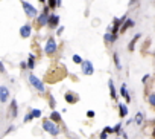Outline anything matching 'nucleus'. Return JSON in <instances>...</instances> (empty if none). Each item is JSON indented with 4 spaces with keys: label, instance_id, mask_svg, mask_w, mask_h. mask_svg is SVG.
<instances>
[{
    "label": "nucleus",
    "instance_id": "f257e3e1",
    "mask_svg": "<svg viewBox=\"0 0 155 139\" xmlns=\"http://www.w3.org/2000/svg\"><path fill=\"white\" fill-rule=\"evenodd\" d=\"M49 14H50L49 6L44 5L43 6V11L35 17V28H43V26H47V18H49Z\"/></svg>",
    "mask_w": 155,
    "mask_h": 139
},
{
    "label": "nucleus",
    "instance_id": "f03ea898",
    "mask_svg": "<svg viewBox=\"0 0 155 139\" xmlns=\"http://www.w3.org/2000/svg\"><path fill=\"white\" fill-rule=\"evenodd\" d=\"M41 125H43V130L47 131L49 135H52V136H58V135H59V127H58V124H55L53 121H50L49 118H44Z\"/></svg>",
    "mask_w": 155,
    "mask_h": 139
},
{
    "label": "nucleus",
    "instance_id": "7ed1b4c3",
    "mask_svg": "<svg viewBox=\"0 0 155 139\" xmlns=\"http://www.w3.org/2000/svg\"><path fill=\"white\" fill-rule=\"evenodd\" d=\"M29 83L32 84V87L35 89L37 92H40V93H44V92H46V86H44V83H43L40 78H37V75L29 74Z\"/></svg>",
    "mask_w": 155,
    "mask_h": 139
},
{
    "label": "nucleus",
    "instance_id": "20e7f679",
    "mask_svg": "<svg viewBox=\"0 0 155 139\" xmlns=\"http://www.w3.org/2000/svg\"><path fill=\"white\" fill-rule=\"evenodd\" d=\"M22 6H23V11H24V14L28 15L29 18H35L40 12H38V9L35 8L33 5H31L29 2H26V0H22Z\"/></svg>",
    "mask_w": 155,
    "mask_h": 139
},
{
    "label": "nucleus",
    "instance_id": "39448f33",
    "mask_svg": "<svg viewBox=\"0 0 155 139\" xmlns=\"http://www.w3.org/2000/svg\"><path fill=\"white\" fill-rule=\"evenodd\" d=\"M58 51V46H56V41H55V37H49L46 41V46H44V52L46 55H55Z\"/></svg>",
    "mask_w": 155,
    "mask_h": 139
},
{
    "label": "nucleus",
    "instance_id": "423d86ee",
    "mask_svg": "<svg viewBox=\"0 0 155 139\" xmlns=\"http://www.w3.org/2000/svg\"><path fill=\"white\" fill-rule=\"evenodd\" d=\"M81 70H82V74L85 77H91L94 74V66L90 60H84V61L81 63Z\"/></svg>",
    "mask_w": 155,
    "mask_h": 139
},
{
    "label": "nucleus",
    "instance_id": "0eeeda50",
    "mask_svg": "<svg viewBox=\"0 0 155 139\" xmlns=\"http://www.w3.org/2000/svg\"><path fill=\"white\" fill-rule=\"evenodd\" d=\"M59 26V15L55 12H50L49 18H47V28L49 29H56Z\"/></svg>",
    "mask_w": 155,
    "mask_h": 139
},
{
    "label": "nucleus",
    "instance_id": "6e6552de",
    "mask_svg": "<svg viewBox=\"0 0 155 139\" xmlns=\"http://www.w3.org/2000/svg\"><path fill=\"white\" fill-rule=\"evenodd\" d=\"M20 37L22 38H29L31 34H32V25L31 23H24L22 28H20Z\"/></svg>",
    "mask_w": 155,
    "mask_h": 139
},
{
    "label": "nucleus",
    "instance_id": "1a4fd4ad",
    "mask_svg": "<svg viewBox=\"0 0 155 139\" xmlns=\"http://www.w3.org/2000/svg\"><path fill=\"white\" fill-rule=\"evenodd\" d=\"M134 26H136V22H134L132 18H128L126 22H125L122 26H120V31H119V34H120V35H123V34H125V32H126L128 29L134 28Z\"/></svg>",
    "mask_w": 155,
    "mask_h": 139
},
{
    "label": "nucleus",
    "instance_id": "9d476101",
    "mask_svg": "<svg viewBox=\"0 0 155 139\" xmlns=\"http://www.w3.org/2000/svg\"><path fill=\"white\" fill-rule=\"evenodd\" d=\"M64 99H65L67 104H76L79 98H78L76 93H73L72 90H69V92H65V93H64Z\"/></svg>",
    "mask_w": 155,
    "mask_h": 139
},
{
    "label": "nucleus",
    "instance_id": "9b49d317",
    "mask_svg": "<svg viewBox=\"0 0 155 139\" xmlns=\"http://www.w3.org/2000/svg\"><path fill=\"white\" fill-rule=\"evenodd\" d=\"M9 99V90L6 86H0V102H8Z\"/></svg>",
    "mask_w": 155,
    "mask_h": 139
},
{
    "label": "nucleus",
    "instance_id": "f8f14e48",
    "mask_svg": "<svg viewBox=\"0 0 155 139\" xmlns=\"http://www.w3.org/2000/svg\"><path fill=\"white\" fill-rule=\"evenodd\" d=\"M119 93H120V96H123V98H125V101H126L128 104L131 102V95H129V92H128V89H126V84H125V83H123L122 86H120Z\"/></svg>",
    "mask_w": 155,
    "mask_h": 139
},
{
    "label": "nucleus",
    "instance_id": "ddd939ff",
    "mask_svg": "<svg viewBox=\"0 0 155 139\" xmlns=\"http://www.w3.org/2000/svg\"><path fill=\"white\" fill-rule=\"evenodd\" d=\"M9 112H11V113H9L11 118L15 119L17 115H18V104H17L15 99H12V101H11V104H9Z\"/></svg>",
    "mask_w": 155,
    "mask_h": 139
},
{
    "label": "nucleus",
    "instance_id": "4468645a",
    "mask_svg": "<svg viewBox=\"0 0 155 139\" xmlns=\"http://www.w3.org/2000/svg\"><path fill=\"white\" fill-rule=\"evenodd\" d=\"M117 38H119V34H113V32H105V35H104L105 43H110V44L116 43Z\"/></svg>",
    "mask_w": 155,
    "mask_h": 139
},
{
    "label": "nucleus",
    "instance_id": "2eb2a0df",
    "mask_svg": "<svg viewBox=\"0 0 155 139\" xmlns=\"http://www.w3.org/2000/svg\"><path fill=\"white\" fill-rule=\"evenodd\" d=\"M120 26H122V22H120V18L114 17V18H113V25H111V31H110V32H113V34H119Z\"/></svg>",
    "mask_w": 155,
    "mask_h": 139
},
{
    "label": "nucleus",
    "instance_id": "dca6fc26",
    "mask_svg": "<svg viewBox=\"0 0 155 139\" xmlns=\"http://www.w3.org/2000/svg\"><path fill=\"white\" fill-rule=\"evenodd\" d=\"M49 119H50V121H53L55 124H61V122H63L61 113H59V112H56V110H52V112H50V115H49Z\"/></svg>",
    "mask_w": 155,
    "mask_h": 139
},
{
    "label": "nucleus",
    "instance_id": "f3484780",
    "mask_svg": "<svg viewBox=\"0 0 155 139\" xmlns=\"http://www.w3.org/2000/svg\"><path fill=\"white\" fill-rule=\"evenodd\" d=\"M141 38V34H136L132 37V40L129 41V44H128V52H134V49H136V44H137V41Z\"/></svg>",
    "mask_w": 155,
    "mask_h": 139
},
{
    "label": "nucleus",
    "instance_id": "a211bd4d",
    "mask_svg": "<svg viewBox=\"0 0 155 139\" xmlns=\"http://www.w3.org/2000/svg\"><path fill=\"white\" fill-rule=\"evenodd\" d=\"M108 87H110V93H111V99L117 101V92H116V87H114V81L110 78L108 79Z\"/></svg>",
    "mask_w": 155,
    "mask_h": 139
},
{
    "label": "nucleus",
    "instance_id": "6ab92c4d",
    "mask_svg": "<svg viewBox=\"0 0 155 139\" xmlns=\"http://www.w3.org/2000/svg\"><path fill=\"white\" fill-rule=\"evenodd\" d=\"M119 116L122 118V119L128 116V105H126V104L119 102Z\"/></svg>",
    "mask_w": 155,
    "mask_h": 139
},
{
    "label": "nucleus",
    "instance_id": "aec40b11",
    "mask_svg": "<svg viewBox=\"0 0 155 139\" xmlns=\"http://www.w3.org/2000/svg\"><path fill=\"white\" fill-rule=\"evenodd\" d=\"M113 60H114V66H116V69H117V70H122V64H120L119 52H114V54H113Z\"/></svg>",
    "mask_w": 155,
    "mask_h": 139
},
{
    "label": "nucleus",
    "instance_id": "412c9836",
    "mask_svg": "<svg viewBox=\"0 0 155 139\" xmlns=\"http://www.w3.org/2000/svg\"><path fill=\"white\" fill-rule=\"evenodd\" d=\"M28 69H29V70L35 69V55H33V54H29V58H28Z\"/></svg>",
    "mask_w": 155,
    "mask_h": 139
},
{
    "label": "nucleus",
    "instance_id": "4be33fe9",
    "mask_svg": "<svg viewBox=\"0 0 155 139\" xmlns=\"http://www.w3.org/2000/svg\"><path fill=\"white\" fill-rule=\"evenodd\" d=\"M143 119H145V115L141 113V112H138V113L134 116V122H136L137 125H141V124H143Z\"/></svg>",
    "mask_w": 155,
    "mask_h": 139
},
{
    "label": "nucleus",
    "instance_id": "5701e85b",
    "mask_svg": "<svg viewBox=\"0 0 155 139\" xmlns=\"http://www.w3.org/2000/svg\"><path fill=\"white\" fill-rule=\"evenodd\" d=\"M31 115H32L33 119H35V118H41V116H43V113H41V110H40V109H32V110H31Z\"/></svg>",
    "mask_w": 155,
    "mask_h": 139
},
{
    "label": "nucleus",
    "instance_id": "b1692460",
    "mask_svg": "<svg viewBox=\"0 0 155 139\" xmlns=\"http://www.w3.org/2000/svg\"><path fill=\"white\" fill-rule=\"evenodd\" d=\"M47 6H49V9L53 11V9H56L58 8V3H56V0H47Z\"/></svg>",
    "mask_w": 155,
    "mask_h": 139
},
{
    "label": "nucleus",
    "instance_id": "393cba45",
    "mask_svg": "<svg viewBox=\"0 0 155 139\" xmlns=\"http://www.w3.org/2000/svg\"><path fill=\"white\" fill-rule=\"evenodd\" d=\"M72 60H73V63H75V64H79V66H81V63L84 61V60H82V57H81V55H78V54H73Z\"/></svg>",
    "mask_w": 155,
    "mask_h": 139
},
{
    "label": "nucleus",
    "instance_id": "a878e982",
    "mask_svg": "<svg viewBox=\"0 0 155 139\" xmlns=\"http://www.w3.org/2000/svg\"><path fill=\"white\" fill-rule=\"evenodd\" d=\"M147 102H149L152 107H155V93H151L149 96H147Z\"/></svg>",
    "mask_w": 155,
    "mask_h": 139
},
{
    "label": "nucleus",
    "instance_id": "bb28decb",
    "mask_svg": "<svg viewBox=\"0 0 155 139\" xmlns=\"http://www.w3.org/2000/svg\"><path fill=\"white\" fill-rule=\"evenodd\" d=\"M49 104H50V109H52V110H55L56 101H55V99H53V96H52V95H49Z\"/></svg>",
    "mask_w": 155,
    "mask_h": 139
},
{
    "label": "nucleus",
    "instance_id": "cd10ccee",
    "mask_svg": "<svg viewBox=\"0 0 155 139\" xmlns=\"http://www.w3.org/2000/svg\"><path fill=\"white\" fill-rule=\"evenodd\" d=\"M113 128H114V133H116V135H120V131H122V122L117 124L116 127H113Z\"/></svg>",
    "mask_w": 155,
    "mask_h": 139
},
{
    "label": "nucleus",
    "instance_id": "c85d7f7f",
    "mask_svg": "<svg viewBox=\"0 0 155 139\" xmlns=\"http://www.w3.org/2000/svg\"><path fill=\"white\" fill-rule=\"evenodd\" d=\"M104 131H105V133H108V135H113L114 133V128L110 127V125H106V127H104Z\"/></svg>",
    "mask_w": 155,
    "mask_h": 139
},
{
    "label": "nucleus",
    "instance_id": "c756f323",
    "mask_svg": "<svg viewBox=\"0 0 155 139\" xmlns=\"http://www.w3.org/2000/svg\"><path fill=\"white\" fill-rule=\"evenodd\" d=\"M32 115H31V112H29V113H26L24 115V118H23V122H29V121H32Z\"/></svg>",
    "mask_w": 155,
    "mask_h": 139
},
{
    "label": "nucleus",
    "instance_id": "7c9ffc66",
    "mask_svg": "<svg viewBox=\"0 0 155 139\" xmlns=\"http://www.w3.org/2000/svg\"><path fill=\"white\" fill-rule=\"evenodd\" d=\"M20 69H22V70L28 69V61H20Z\"/></svg>",
    "mask_w": 155,
    "mask_h": 139
},
{
    "label": "nucleus",
    "instance_id": "2f4dec72",
    "mask_svg": "<svg viewBox=\"0 0 155 139\" xmlns=\"http://www.w3.org/2000/svg\"><path fill=\"white\" fill-rule=\"evenodd\" d=\"M64 26H58V28H56V35H61L63 34V32H64Z\"/></svg>",
    "mask_w": 155,
    "mask_h": 139
},
{
    "label": "nucleus",
    "instance_id": "473e14b6",
    "mask_svg": "<svg viewBox=\"0 0 155 139\" xmlns=\"http://www.w3.org/2000/svg\"><path fill=\"white\" fill-rule=\"evenodd\" d=\"M94 115H96V113H94V110H88V112H87V118H94Z\"/></svg>",
    "mask_w": 155,
    "mask_h": 139
},
{
    "label": "nucleus",
    "instance_id": "72a5a7b5",
    "mask_svg": "<svg viewBox=\"0 0 155 139\" xmlns=\"http://www.w3.org/2000/svg\"><path fill=\"white\" fill-rule=\"evenodd\" d=\"M99 139H108V133H105V131L102 130V133L99 135Z\"/></svg>",
    "mask_w": 155,
    "mask_h": 139
},
{
    "label": "nucleus",
    "instance_id": "f704fd0d",
    "mask_svg": "<svg viewBox=\"0 0 155 139\" xmlns=\"http://www.w3.org/2000/svg\"><path fill=\"white\" fill-rule=\"evenodd\" d=\"M15 130V127H14V125H9V127H8V130H6L5 131V135H8V133H11V131H14Z\"/></svg>",
    "mask_w": 155,
    "mask_h": 139
},
{
    "label": "nucleus",
    "instance_id": "c9c22d12",
    "mask_svg": "<svg viewBox=\"0 0 155 139\" xmlns=\"http://www.w3.org/2000/svg\"><path fill=\"white\" fill-rule=\"evenodd\" d=\"M149 78H151V75H149V74H146V75H145L143 78H141V83L145 84V83H146V81H147V79H149Z\"/></svg>",
    "mask_w": 155,
    "mask_h": 139
},
{
    "label": "nucleus",
    "instance_id": "e433bc0d",
    "mask_svg": "<svg viewBox=\"0 0 155 139\" xmlns=\"http://www.w3.org/2000/svg\"><path fill=\"white\" fill-rule=\"evenodd\" d=\"M126 20H128V14H123L122 17H120V22H122V25L126 22Z\"/></svg>",
    "mask_w": 155,
    "mask_h": 139
},
{
    "label": "nucleus",
    "instance_id": "4c0bfd02",
    "mask_svg": "<svg viewBox=\"0 0 155 139\" xmlns=\"http://www.w3.org/2000/svg\"><path fill=\"white\" fill-rule=\"evenodd\" d=\"M138 2V0H129V3H128V6H132V5H136Z\"/></svg>",
    "mask_w": 155,
    "mask_h": 139
},
{
    "label": "nucleus",
    "instance_id": "58836bf2",
    "mask_svg": "<svg viewBox=\"0 0 155 139\" xmlns=\"http://www.w3.org/2000/svg\"><path fill=\"white\" fill-rule=\"evenodd\" d=\"M120 136H122L123 139H128V135L125 133V131H120Z\"/></svg>",
    "mask_w": 155,
    "mask_h": 139
},
{
    "label": "nucleus",
    "instance_id": "ea45409f",
    "mask_svg": "<svg viewBox=\"0 0 155 139\" xmlns=\"http://www.w3.org/2000/svg\"><path fill=\"white\" fill-rule=\"evenodd\" d=\"M56 3H58V8H59V6L63 5V0H56Z\"/></svg>",
    "mask_w": 155,
    "mask_h": 139
},
{
    "label": "nucleus",
    "instance_id": "a19ab883",
    "mask_svg": "<svg viewBox=\"0 0 155 139\" xmlns=\"http://www.w3.org/2000/svg\"><path fill=\"white\" fill-rule=\"evenodd\" d=\"M40 2H41L43 5H46V3H47V0H40Z\"/></svg>",
    "mask_w": 155,
    "mask_h": 139
},
{
    "label": "nucleus",
    "instance_id": "79ce46f5",
    "mask_svg": "<svg viewBox=\"0 0 155 139\" xmlns=\"http://www.w3.org/2000/svg\"><path fill=\"white\" fill-rule=\"evenodd\" d=\"M152 136H154V139H155V128H154V131H152Z\"/></svg>",
    "mask_w": 155,
    "mask_h": 139
},
{
    "label": "nucleus",
    "instance_id": "37998d69",
    "mask_svg": "<svg viewBox=\"0 0 155 139\" xmlns=\"http://www.w3.org/2000/svg\"><path fill=\"white\" fill-rule=\"evenodd\" d=\"M154 125H155V119H154Z\"/></svg>",
    "mask_w": 155,
    "mask_h": 139
}]
</instances>
